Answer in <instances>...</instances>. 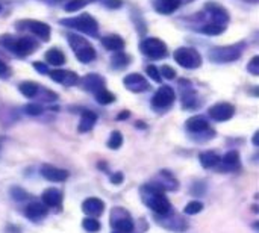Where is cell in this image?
<instances>
[{
  "instance_id": "6da1fadb",
  "label": "cell",
  "mask_w": 259,
  "mask_h": 233,
  "mask_svg": "<svg viewBox=\"0 0 259 233\" xmlns=\"http://www.w3.org/2000/svg\"><path fill=\"white\" fill-rule=\"evenodd\" d=\"M140 197L141 202L146 205V208H149L155 215H164L173 209L171 202L167 199L165 193L153 182L144 183L140 188Z\"/></svg>"
},
{
  "instance_id": "7a4b0ae2",
  "label": "cell",
  "mask_w": 259,
  "mask_h": 233,
  "mask_svg": "<svg viewBox=\"0 0 259 233\" xmlns=\"http://www.w3.org/2000/svg\"><path fill=\"white\" fill-rule=\"evenodd\" d=\"M109 224L112 230L118 233H134L135 232V223L129 211H126L121 206H115L111 209L109 214Z\"/></svg>"
},
{
  "instance_id": "3957f363",
  "label": "cell",
  "mask_w": 259,
  "mask_h": 233,
  "mask_svg": "<svg viewBox=\"0 0 259 233\" xmlns=\"http://www.w3.org/2000/svg\"><path fill=\"white\" fill-rule=\"evenodd\" d=\"M155 221H156L158 226H161L162 229H165L168 232L184 233L190 227L188 221L182 215L173 212V209L170 212L164 214V215H155Z\"/></svg>"
},
{
  "instance_id": "277c9868",
  "label": "cell",
  "mask_w": 259,
  "mask_h": 233,
  "mask_svg": "<svg viewBox=\"0 0 259 233\" xmlns=\"http://www.w3.org/2000/svg\"><path fill=\"white\" fill-rule=\"evenodd\" d=\"M61 24L68 26V27H74L77 30H82L88 35H96L97 33V21L90 15V14H82L80 17H73V18H65L61 20Z\"/></svg>"
},
{
  "instance_id": "5b68a950",
  "label": "cell",
  "mask_w": 259,
  "mask_h": 233,
  "mask_svg": "<svg viewBox=\"0 0 259 233\" xmlns=\"http://www.w3.org/2000/svg\"><path fill=\"white\" fill-rule=\"evenodd\" d=\"M175 61L184 68H197L202 65V56L191 47H181L175 52Z\"/></svg>"
},
{
  "instance_id": "8992f818",
  "label": "cell",
  "mask_w": 259,
  "mask_h": 233,
  "mask_svg": "<svg viewBox=\"0 0 259 233\" xmlns=\"http://www.w3.org/2000/svg\"><path fill=\"white\" fill-rule=\"evenodd\" d=\"M5 39H0L3 45H6L9 50H12L18 56H26L30 55L36 49V42L30 38H18V39H11V36H3Z\"/></svg>"
},
{
  "instance_id": "52a82bcc",
  "label": "cell",
  "mask_w": 259,
  "mask_h": 233,
  "mask_svg": "<svg viewBox=\"0 0 259 233\" xmlns=\"http://www.w3.org/2000/svg\"><path fill=\"white\" fill-rule=\"evenodd\" d=\"M141 50L152 59H161L167 56V45L158 38H147L141 42Z\"/></svg>"
},
{
  "instance_id": "ba28073f",
  "label": "cell",
  "mask_w": 259,
  "mask_h": 233,
  "mask_svg": "<svg viewBox=\"0 0 259 233\" xmlns=\"http://www.w3.org/2000/svg\"><path fill=\"white\" fill-rule=\"evenodd\" d=\"M24 217L32 223H39L49 215V208L42 202H30L24 206Z\"/></svg>"
},
{
  "instance_id": "9c48e42d",
  "label": "cell",
  "mask_w": 259,
  "mask_h": 233,
  "mask_svg": "<svg viewBox=\"0 0 259 233\" xmlns=\"http://www.w3.org/2000/svg\"><path fill=\"white\" fill-rule=\"evenodd\" d=\"M241 49H243V44L219 47V49H214V52L211 53V58L214 61H217V62H231V61H235V59L240 58Z\"/></svg>"
},
{
  "instance_id": "30bf717a",
  "label": "cell",
  "mask_w": 259,
  "mask_h": 233,
  "mask_svg": "<svg viewBox=\"0 0 259 233\" xmlns=\"http://www.w3.org/2000/svg\"><path fill=\"white\" fill-rule=\"evenodd\" d=\"M176 96H175V89L168 85H162L156 94L153 96L152 99V105L158 109H164V108H168L173 102H175Z\"/></svg>"
},
{
  "instance_id": "8fae6325",
  "label": "cell",
  "mask_w": 259,
  "mask_h": 233,
  "mask_svg": "<svg viewBox=\"0 0 259 233\" xmlns=\"http://www.w3.org/2000/svg\"><path fill=\"white\" fill-rule=\"evenodd\" d=\"M217 167H219V171H222V173H234V171H238L241 168L240 153L237 150L228 152L223 158H220V162H219Z\"/></svg>"
},
{
  "instance_id": "7c38bea8",
  "label": "cell",
  "mask_w": 259,
  "mask_h": 233,
  "mask_svg": "<svg viewBox=\"0 0 259 233\" xmlns=\"http://www.w3.org/2000/svg\"><path fill=\"white\" fill-rule=\"evenodd\" d=\"M208 114L214 121H228L235 115V108L231 103L222 102V103H217V105L211 106Z\"/></svg>"
},
{
  "instance_id": "4fadbf2b",
  "label": "cell",
  "mask_w": 259,
  "mask_h": 233,
  "mask_svg": "<svg viewBox=\"0 0 259 233\" xmlns=\"http://www.w3.org/2000/svg\"><path fill=\"white\" fill-rule=\"evenodd\" d=\"M41 176L49 180V182H53V183H59V182H65L70 176V173L64 168H58L55 165H50V164H44L41 165V170H39Z\"/></svg>"
},
{
  "instance_id": "5bb4252c",
  "label": "cell",
  "mask_w": 259,
  "mask_h": 233,
  "mask_svg": "<svg viewBox=\"0 0 259 233\" xmlns=\"http://www.w3.org/2000/svg\"><path fill=\"white\" fill-rule=\"evenodd\" d=\"M82 212L87 217H93V218H99L103 215L105 212V202L102 199L97 197H88L82 202Z\"/></svg>"
},
{
  "instance_id": "9a60e30c",
  "label": "cell",
  "mask_w": 259,
  "mask_h": 233,
  "mask_svg": "<svg viewBox=\"0 0 259 233\" xmlns=\"http://www.w3.org/2000/svg\"><path fill=\"white\" fill-rule=\"evenodd\" d=\"M153 183H155L156 187H159L164 193H173V191H178V190H179V182H178V179H176L168 170L159 171L158 179L153 180Z\"/></svg>"
},
{
  "instance_id": "2e32d148",
  "label": "cell",
  "mask_w": 259,
  "mask_h": 233,
  "mask_svg": "<svg viewBox=\"0 0 259 233\" xmlns=\"http://www.w3.org/2000/svg\"><path fill=\"white\" fill-rule=\"evenodd\" d=\"M62 200H64V193L61 190H58V188H53V187L44 190L42 194H41V202L49 209H52V208H61L62 206Z\"/></svg>"
},
{
  "instance_id": "e0dca14e",
  "label": "cell",
  "mask_w": 259,
  "mask_h": 233,
  "mask_svg": "<svg viewBox=\"0 0 259 233\" xmlns=\"http://www.w3.org/2000/svg\"><path fill=\"white\" fill-rule=\"evenodd\" d=\"M124 86L132 91V92H143L146 89H149V82L138 73H132V74H127L123 80Z\"/></svg>"
},
{
  "instance_id": "ac0fdd59",
  "label": "cell",
  "mask_w": 259,
  "mask_h": 233,
  "mask_svg": "<svg viewBox=\"0 0 259 233\" xmlns=\"http://www.w3.org/2000/svg\"><path fill=\"white\" fill-rule=\"evenodd\" d=\"M24 23L27 24V29L32 33H35L42 41H49V38H50V26L49 24L41 23V21H36V20H27Z\"/></svg>"
},
{
  "instance_id": "d6986e66",
  "label": "cell",
  "mask_w": 259,
  "mask_h": 233,
  "mask_svg": "<svg viewBox=\"0 0 259 233\" xmlns=\"http://www.w3.org/2000/svg\"><path fill=\"white\" fill-rule=\"evenodd\" d=\"M50 79L58 82V83H62V85H67V86H71L74 83H77V74L73 73V71H65V70H55L50 73Z\"/></svg>"
},
{
  "instance_id": "ffe728a7",
  "label": "cell",
  "mask_w": 259,
  "mask_h": 233,
  "mask_svg": "<svg viewBox=\"0 0 259 233\" xmlns=\"http://www.w3.org/2000/svg\"><path fill=\"white\" fill-rule=\"evenodd\" d=\"M187 130L191 133H202L205 130L209 129V123L203 118V117H191L190 120H187Z\"/></svg>"
},
{
  "instance_id": "44dd1931",
  "label": "cell",
  "mask_w": 259,
  "mask_h": 233,
  "mask_svg": "<svg viewBox=\"0 0 259 233\" xmlns=\"http://www.w3.org/2000/svg\"><path fill=\"white\" fill-rule=\"evenodd\" d=\"M96 123H97V115L93 111H83L82 112V117H80V123H79L77 130L80 133L90 132L96 126Z\"/></svg>"
},
{
  "instance_id": "7402d4cb",
  "label": "cell",
  "mask_w": 259,
  "mask_h": 233,
  "mask_svg": "<svg viewBox=\"0 0 259 233\" xmlns=\"http://www.w3.org/2000/svg\"><path fill=\"white\" fill-rule=\"evenodd\" d=\"M206 9L211 11L212 18H214V23H219V24H223V26L228 23L229 14H228V11H226L223 6L215 5V3H208V5H206Z\"/></svg>"
},
{
  "instance_id": "603a6c76",
  "label": "cell",
  "mask_w": 259,
  "mask_h": 233,
  "mask_svg": "<svg viewBox=\"0 0 259 233\" xmlns=\"http://www.w3.org/2000/svg\"><path fill=\"white\" fill-rule=\"evenodd\" d=\"M82 83L85 86V89L88 91H93V92H97L103 88L105 85V80L99 76V74H87L83 79H82Z\"/></svg>"
},
{
  "instance_id": "cb8c5ba5",
  "label": "cell",
  "mask_w": 259,
  "mask_h": 233,
  "mask_svg": "<svg viewBox=\"0 0 259 233\" xmlns=\"http://www.w3.org/2000/svg\"><path fill=\"white\" fill-rule=\"evenodd\" d=\"M181 3H182V0H158L155 3V9L159 14L168 15V14L175 12L181 6Z\"/></svg>"
},
{
  "instance_id": "d4e9b609",
  "label": "cell",
  "mask_w": 259,
  "mask_h": 233,
  "mask_svg": "<svg viewBox=\"0 0 259 233\" xmlns=\"http://www.w3.org/2000/svg\"><path fill=\"white\" fill-rule=\"evenodd\" d=\"M102 44L111 52H121L124 49V41L118 35H108L102 38Z\"/></svg>"
},
{
  "instance_id": "484cf974",
  "label": "cell",
  "mask_w": 259,
  "mask_h": 233,
  "mask_svg": "<svg viewBox=\"0 0 259 233\" xmlns=\"http://www.w3.org/2000/svg\"><path fill=\"white\" fill-rule=\"evenodd\" d=\"M199 161L202 164L203 168L209 170V168H215L220 162V156L214 152H203L199 155Z\"/></svg>"
},
{
  "instance_id": "4316f807",
  "label": "cell",
  "mask_w": 259,
  "mask_h": 233,
  "mask_svg": "<svg viewBox=\"0 0 259 233\" xmlns=\"http://www.w3.org/2000/svg\"><path fill=\"white\" fill-rule=\"evenodd\" d=\"M74 53H76L77 59H79L80 62H83V64H88V62H91L93 59H96V50H94V47L90 45V44L82 45L80 49L74 50Z\"/></svg>"
},
{
  "instance_id": "83f0119b",
  "label": "cell",
  "mask_w": 259,
  "mask_h": 233,
  "mask_svg": "<svg viewBox=\"0 0 259 233\" xmlns=\"http://www.w3.org/2000/svg\"><path fill=\"white\" fill-rule=\"evenodd\" d=\"M46 61L52 65H62L65 62V56L61 50L58 49H50L47 53H46Z\"/></svg>"
},
{
  "instance_id": "f1b7e54d",
  "label": "cell",
  "mask_w": 259,
  "mask_h": 233,
  "mask_svg": "<svg viewBox=\"0 0 259 233\" xmlns=\"http://www.w3.org/2000/svg\"><path fill=\"white\" fill-rule=\"evenodd\" d=\"M9 196H11V199H12L14 202H17V203L26 202V200H29V199L32 197V196H30L26 190H23L21 187H11Z\"/></svg>"
},
{
  "instance_id": "f546056e",
  "label": "cell",
  "mask_w": 259,
  "mask_h": 233,
  "mask_svg": "<svg viewBox=\"0 0 259 233\" xmlns=\"http://www.w3.org/2000/svg\"><path fill=\"white\" fill-rule=\"evenodd\" d=\"M82 229L88 233H97L100 232V229H102V223H100L97 218L85 217V218L82 220Z\"/></svg>"
},
{
  "instance_id": "4dcf8cb0",
  "label": "cell",
  "mask_w": 259,
  "mask_h": 233,
  "mask_svg": "<svg viewBox=\"0 0 259 233\" xmlns=\"http://www.w3.org/2000/svg\"><path fill=\"white\" fill-rule=\"evenodd\" d=\"M18 89H20V92H21L24 97H33V96L38 92V85H36L35 82L26 80V82H21V83H20Z\"/></svg>"
},
{
  "instance_id": "1f68e13d",
  "label": "cell",
  "mask_w": 259,
  "mask_h": 233,
  "mask_svg": "<svg viewBox=\"0 0 259 233\" xmlns=\"http://www.w3.org/2000/svg\"><path fill=\"white\" fill-rule=\"evenodd\" d=\"M106 146H108L111 150H118V149L123 146V135H121L118 130H114V132L109 135V139H108Z\"/></svg>"
},
{
  "instance_id": "d6a6232c",
  "label": "cell",
  "mask_w": 259,
  "mask_h": 233,
  "mask_svg": "<svg viewBox=\"0 0 259 233\" xmlns=\"http://www.w3.org/2000/svg\"><path fill=\"white\" fill-rule=\"evenodd\" d=\"M203 203L199 202V200H193L190 203H187V206L184 208V214L185 215H197L203 211Z\"/></svg>"
},
{
  "instance_id": "836d02e7",
  "label": "cell",
  "mask_w": 259,
  "mask_h": 233,
  "mask_svg": "<svg viewBox=\"0 0 259 233\" xmlns=\"http://www.w3.org/2000/svg\"><path fill=\"white\" fill-rule=\"evenodd\" d=\"M96 99H97V102L100 105H109V103H112L115 100V96L112 92L106 91L105 88H102L100 91L96 92Z\"/></svg>"
},
{
  "instance_id": "e575fe53",
  "label": "cell",
  "mask_w": 259,
  "mask_h": 233,
  "mask_svg": "<svg viewBox=\"0 0 259 233\" xmlns=\"http://www.w3.org/2000/svg\"><path fill=\"white\" fill-rule=\"evenodd\" d=\"M91 0H70L67 5H65V11L67 12H74V11H79L82 9L83 6H87Z\"/></svg>"
},
{
  "instance_id": "d590c367",
  "label": "cell",
  "mask_w": 259,
  "mask_h": 233,
  "mask_svg": "<svg viewBox=\"0 0 259 233\" xmlns=\"http://www.w3.org/2000/svg\"><path fill=\"white\" fill-rule=\"evenodd\" d=\"M225 27H226V26L219 24V23H209V24H206V26L203 27V32L208 33V35H219V33H222V32L225 30Z\"/></svg>"
},
{
  "instance_id": "8d00e7d4",
  "label": "cell",
  "mask_w": 259,
  "mask_h": 233,
  "mask_svg": "<svg viewBox=\"0 0 259 233\" xmlns=\"http://www.w3.org/2000/svg\"><path fill=\"white\" fill-rule=\"evenodd\" d=\"M206 183L205 182H196L191 187V196L194 197H203L206 194Z\"/></svg>"
},
{
  "instance_id": "74e56055",
  "label": "cell",
  "mask_w": 259,
  "mask_h": 233,
  "mask_svg": "<svg viewBox=\"0 0 259 233\" xmlns=\"http://www.w3.org/2000/svg\"><path fill=\"white\" fill-rule=\"evenodd\" d=\"M24 111H26V114H29L32 117H36V115L42 114V106L38 105V103H29V105L24 106Z\"/></svg>"
},
{
  "instance_id": "f35d334b",
  "label": "cell",
  "mask_w": 259,
  "mask_h": 233,
  "mask_svg": "<svg viewBox=\"0 0 259 233\" xmlns=\"http://www.w3.org/2000/svg\"><path fill=\"white\" fill-rule=\"evenodd\" d=\"M127 61H129V58H127L124 53L118 52V53L114 56V59H112V64H114L115 67H124V65H127Z\"/></svg>"
},
{
  "instance_id": "ab89813d",
  "label": "cell",
  "mask_w": 259,
  "mask_h": 233,
  "mask_svg": "<svg viewBox=\"0 0 259 233\" xmlns=\"http://www.w3.org/2000/svg\"><path fill=\"white\" fill-rule=\"evenodd\" d=\"M146 71H147V74H149L155 82H161V73H159V70H158L155 65H149V67L146 68Z\"/></svg>"
},
{
  "instance_id": "60d3db41",
  "label": "cell",
  "mask_w": 259,
  "mask_h": 233,
  "mask_svg": "<svg viewBox=\"0 0 259 233\" xmlns=\"http://www.w3.org/2000/svg\"><path fill=\"white\" fill-rule=\"evenodd\" d=\"M247 70L253 74V76H258L259 74V56H255L250 64L247 65Z\"/></svg>"
},
{
  "instance_id": "b9f144b4",
  "label": "cell",
  "mask_w": 259,
  "mask_h": 233,
  "mask_svg": "<svg viewBox=\"0 0 259 233\" xmlns=\"http://www.w3.org/2000/svg\"><path fill=\"white\" fill-rule=\"evenodd\" d=\"M165 79H175V76H176V71L171 68V67H168V65H164L162 68H161V71H159Z\"/></svg>"
},
{
  "instance_id": "7bdbcfd3",
  "label": "cell",
  "mask_w": 259,
  "mask_h": 233,
  "mask_svg": "<svg viewBox=\"0 0 259 233\" xmlns=\"http://www.w3.org/2000/svg\"><path fill=\"white\" fill-rule=\"evenodd\" d=\"M123 180H124V176H123L121 171H115L114 174H111V182H112V185H121Z\"/></svg>"
},
{
  "instance_id": "ee69618b",
  "label": "cell",
  "mask_w": 259,
  "mask_h": 233,
  "mask_svg": "<svg viewBox=\"0 0 259 233\" xmlns=\"http://www.w3.org/2000/svg\"><path fill=\"white\" fill-rule=\"evenodd\" d=\"M9 74H11V70L3 61H0V77H9Z\"/></svg>"
},
{
  "instance_id": "f6af8a7d",
  "label": "cell",
  "mask_w": 259,
  "mask_h": 233,
  "mask_svg": "<svg viewBox=\"0 0 259 233\" xmlns=\"http://www.w3.org/2000/svg\"><path fill=\"white\" fill-rule=\"evenodd\" d=\"M108 8H120L121 6V0H105L103 2Z\"/></svg>"
},
{
  "instance_id": "bcb514c9",
  "label": "cell",
  "mask_w": 259,
  "mask_h": 233,
  "mask_svg": "<svg viewBox=\"0 0 259 233\" xmlns=\"http://www.w3.org/2000/svg\"><path fill=\"white\" fill-rule=\"evenodd\" d=\"M33 67L38 70V71H41V73H47V67L44 65V64H39V62H33Z\"/></svg>"
},
{
  "instance_id": "7dc6e473",
  "label": "cell",
  "mask_w": 259,
  "mask_h": 233,
  "mask_svg": "<svg viewBox=\"0 0 259 233\" xmlns=\"http://www.w3.org/2000/svg\"><path fill=\"white\" fill-rule=\"evenodd\" d=\"M6 233H21V232H20V227H17V226H12V224H9V226L6 227Z\"/></svg>"
},
{
  "instance_id": "c3c4849f",
  "label": "cell",
  "mask_w": 259,
  "mask_h": 233,
  "mask_svg": "<svg viewBox=\"0 0 259 233\" xmlns=\"http://www.w3.org/2000/svg\"><path fill=\"white\" fill-rule=\"evenodd\" d=\"M127 117H129V112H127V111H124V112H121L117 118H118V120H124V118H127Z\"/></svg>"
},
{
  "instance_id": "681fc988",
  "label": "cell",
  "mask_w": 259,
  "mask_h": 233,
  "mask_svg": "<svg viewBox=\"0 0 259 233\" xmlns=\"http://www.w3.org/2000/svg\"><path fill=\"white\" fill-rule=\"evenodd\" d=\"M258 136H259V132H255V135H253V144L258 147Z\"/></svg>"
},
{
  "instance_id": "f907efd6",
  "label": "cell",
  "mask_w": 259,
  "mask_h": 233,
  "mask_svg": "<svg viewBox=\"0 0 259 233\" xmlns=\"http://www.w3.org/2000/svg\"><path fill=\"white\" fill-rule=\"evenodd\" d=\"M111 233H118V232H115V230H114V232H111Z\"/></svg>"
},
{
  "instance_id": "816d5d0a",
  "label": "cell",
  "mask_w": 259,
  "mask_h": 233,
  "mask_svg": "<svg viewBox=\"0 0 259 233\" xmlns=\"http://www.w3.org/2000/svg\"><path fill=\"white\" fill-rule=\"evenodd\" d=\"M0 147H2V144H0Z\"/></svg>"
}]
</instances>
